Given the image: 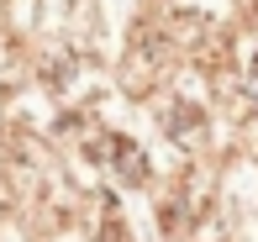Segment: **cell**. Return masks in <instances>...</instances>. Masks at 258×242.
Segmentation results:
<instances>
[{
    "label": "cell",
    "instance_id": "6da1fadb",
    "mask_svg": "<svg viewBox=\"0 0 258 242\" xmlns=\"http://www.w3.org/2000/svg\"><path fill=\"white\" fill-rule=\"evenodd\" d=\"M248 95H253V100H258V63H253V68H248Z\"/></svg>",
    "mask_w": 258,
    "mask_h": 242
}]
</instances>
